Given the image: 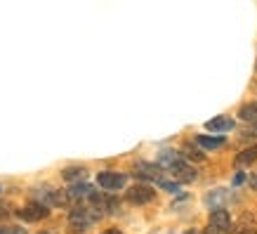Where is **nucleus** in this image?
<instances>
[{"label": "nucleus", "instance_id": "f257e3e1", "mask_svg": "<svg viewBox=\"0 0 257 234\" xmlns=\"http://www.w3.org/2000/svg\"><path fill=\"white\" fill-rule=\"evenodd\" d=\"M99 218H101V213L94 208L92 203H78V206H73L69 213V222L73 227H90Z\"/></svg>", "mask_w": 257, "mask_h": 234}, {"label": "nucleus", "instance_id": "f03ea898", "mask_svg": "<svg viewBox=\"0 0 257 234\" xmlns=\"http://www.w3.org/2000/svg\"><path fill=\"white\" fill-rule=\"evenodd\" d=\"M231 229H234V222H231V215L226 211H212L210 213L205 234H229Z\"/></svg>", "mask_w": 257, "mask_h": 234}, {"label": "nucleus", "instance_id": "7ed1b4c3", "mask_svg": "<svg viewBox=\"0 0 257 234\" xmlns=\"http://www.w3.org/2000/svg\"><path fill=\"white\" fill-rule=\"evenodd\" d=\"M97 185L104 192H118L127 185V175L125 173H113V171H101L97 175Z\"/></svg>", "mask_w": 257, "mask_h": 234}, {"label": "nucleus", "instance_id": "20e7f679", "mask_svg": "<svg viewBox=\"0 0 257 234\" xmlns=\"http://www.w3.org/2000/svg\"><path fill=\"white\" fill-rule=\"evenodd\" d=\"M154 199H156L154 187H149V185H144V182L135 185V187H127V192H125V201L135 203V206H144V203L154 201Z\"/></svg>", "mask_w": 257, "mask_h": 234}, {"label": "nucleus", "instance_id": "39448f33", "mask_svg": "<svg viewBox=\"0 0 257 234\" xmlns=\"http://www.w3.org/2000/svg\"><path fill=\"white\" fill-rule=\"evenodd\" d=\"M17 215H19L24 222H40L43 218H47V215H50V208H47V206H43L40 201H33V203L22 206V208L17 211Z\"/></svg>", "mask_w": 257, "mask_h": 234}, {"label": "nucleus", "instance_id": "423d86ee", "mask_svg": "<svg viewBox=\"0 0 257 234\" xmlns=\"http://www.w3.org/2000/svg\"><path fill=\"white\" fill-rule=\"evenodd\" d=\"M168 171H170V175L177 180V182H194L196 180V168L189 166L187 161H177V164L170 166Z\"/></svg>", "mask_w": 257, "mask_h": 234}, {"label": "nucleus", "instance_id": "0eeeda50", "mask_svg": "<svg viewBox=\"0 0 257 234\" xmlns=\"http://www.w3.org/2000/svg\"><path fill=\"white\" fill-rule=\"evenodd\" d=\"M135 175L142 180H154V182H161L163 180V171L161 166H154V164H137L135 166Z\"/></svg>", "mask_w": 257, "mask_h": 234}, {"label": "nucleus", "instance_id": "6e6552de", "mask_svg": "<svg viewBox=\"0 0 257 234\" xmlns=\"http://www.w3.org/2000/svg\"><path fill=\"white\" fill-rule=\"evenodd\" d=\"M255 161H257V144H252V147H245V149H241V151L236 154L234 166L238 168V171H243V168L252 166Z\"/></svg>", "mask_w": 257, "mask_h": 234}, {"label": "nucleus", "instance_id": "1a4fd4ad", "mask_svg": "<svg viewBox=\"0 0 257 234\" xmlns=\"http://www.w3.org/2000/svg\"><path fill=\"white\" fill-rule=\"evenodd\" d=\"M226 199H229L226 189H215V192H210V194L205 196V203H208V208H212V211H224Z\"/></svg>", "mask_w": 257, "mask_h": 234}, {"label": "nucleus", "instance_id": "9d476101", "mask_svg": "<svg viewBox=\"0 0 257 234\" xmlns=\"http://www.w3.org/2000/svg\"><path fill=\"white\" fill-rule=\"evenodd\" d=\"M205 128L208 130H217V133H226V130H234V118L231 116H215L212 121H208L205 123Z\"/></svg>", "mask_w": 257, "mask_h": 234}, {"label": "nucleus", "instance_id": "9b49d317", "mask_svg": "<svg viewBox=\"0 0 257 234\" xmlns=\"http://www.w3.org/2000/svg\"><path fill=\"white\" fill-rule=\"evenodd\" d=\"M196 144L203 149H219L226 144V137H222V135H217V137H212V135H198Z\"/></svg>", "mask_w": 257, "mask_h": 234}, {"label": "nucleus", "instance_id": "f8f14e48", "mask_svg": "<svg viewBox=\"0 0 257 234\" xmlns=\"http://www.w3.org/2000/svg\"><path fill=\"white\" fill-rule=\"evenodd\" d=\"M87 175L85 168H80V166H71V168H66V171L62 173V178L66 180V182H73V185H78V180H83Z\"/></svg>", "mask_w": 257, "mask_h": 234}, {"label": "nucleus", "instance_id": "ddd939ff", "mask_svg": "<svg viewBox=\"0 0 257 234\" xmlns=\"http://www.w3.org/2000/svg\"><path fill=\"white\" fill-rule=\"evenodd\" d=\"M238 118H243V121H257V102L243 104L241 109H238Z\"/></svg>", "mask_w": 257, "mask_h": 234}, {"label": "nucleus", "instance_id": "4468645a", "mask_svg": "<svg viewBox=\"0 0 257 234\" xmlns=\"http://www.w3.org/2000/svg\"><path fill=\"white\" fill-rule=\"evenodd\" d=\"M182 154L187 156L189 161H194V164H201L203 159H205V154H203V151H198V149H194L191 144H187V147L182 149Z\"/></svg>", "mask_w": 257, "mask_h": 234}, {"label": "nucleus", "instance_id": "2eb2a0df", "mask_svg": "<svg viewBox=\"0 0 257 234\" xmlns=\"http://www.w3.org/2000/svg\"><path fill=\"white\" fill-rule=\"evenodd\" d=\"M0 234H26L24 227H0Z\"/></svg>", "mask_w": 257, "mask_h": 234}, {"label": "nucleus", "instance_id": "dca6fc26", "mask_svg": "<svg viewBox=\"0 0 257 234\" xmlns=\"http://www.w3.org/2000/svg\"><path fill=\"white\" fill-rule=\"evenodd\" d=\"M163 189H168V192H179V187H177V182H168V180H161L158 182Z\"/></svg>", "mask_w": 257, "mask_h": 234}, {"label": "nucleus", "instance_id": "f3484780", "mask_svg": "<svg viewBox=\"0 0 257 234\" xmlns=\"http://www.w3.org/2000/svg\"><path fill=\"white\" fill-rule=\"evenodd\" d=\"M248 185H250V187H252V189H255V192H257V171H255V173H252V175H250V178H248Z\"/></svg>", "mask_w": 257, "mask_h": 234}, {"label": "nucleus", "instance_id": "a211bd4d", "mask_svg": "<svg viewBox=\"0 0 257 234\" xmlns=\"http://www.w3.org/2000/svg\"><path fill=\"white\" fill-rule=\"evenodd\" d=\"M243 180H245V175H243V173H238V175L234 178V185H241Z\"/></svg>", "mask_w": 257, "mask_h": 234}, {"label": "nucleus", "instance_id": "6ab92c4d", "mask_svg": "<svg viewBox=\"0 0 257 234\" xmlns=\"http://www.w3.org/2000/svg\"><path fill=\"white\" fill-rule=\"evenodd\" d=\"M3 218H8V208H5V206L0 203V220H3Z\"/></svg>", "mask_w": 257, "mask_h": 234}, {"label": "nucleus", "instance_id": "aec40b11", "mask_svg": "<svg viewBox=\"0 0 257 234\" xmlns=\"http://www.w3.org/2000/svg\"><path fill=\"white\" fill-rule=\"evenodd\" d=\"M101 234H123V232H120V229H104Z\"/></svg>", "mask_w": 257, "mask_h": 234}, {"label": "nucleus", "instance_id": "412c9836", "mask_svg": "<svg viewBox=\"0 0 257 234\" xmlns=\"http://www.w3.org/2000/svg\"><path fill=\"white\" fill-rule=\"evenodd\" d=\"M40 234H47V232H40Z\"/></svg>", "mask_w": 257, "mask_h": 234}]
</instances>
